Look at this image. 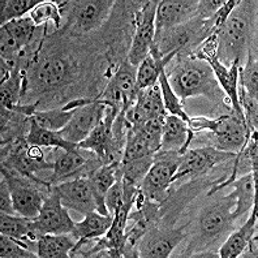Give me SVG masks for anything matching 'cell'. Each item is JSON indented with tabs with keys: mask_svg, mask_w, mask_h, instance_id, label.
Masks as SVG:
<instances>
[{
	"mask_svg": "<svg viewBox=\"0 0 258 258\" xmlns=\"http://www.w3.org/2000/svg\"><path fill=\"white\" fill-rule=\"evenodd\" d=\"M167 77L171 88L181 102L196 95H205L213 99L221 94V86L214 72L204 60L196 57L183 60L173 67L170 75L167 73Z\"/></svg>",
	"mask_w": 258,
	"mask_h": 258,
	"instance_id": "obj_1",
	"label": "cell"
},
{
	"mask_svg": "<svg viewBox=\"0 0 258 258\" xmlns=\"http://www.w3.org/2000/svg\"><path fill=\"white\" fill-rule=\"evenodd\" d=\"M217 38V57L223 66L230 67L235 61H241V59L248 54L253 47L249 46L250 38V25L239 13L232 12L227 17L226 21L215 30H211Z\"/></svg>",
	"mask_w": 258,
	"mask_h": 258,
	"instance_id": "obj_2",
	"label": "cell"
},
{
	"mask_svg": "<svg viewBox=\"0 0 258 258\" xmlns=\"http://www.w3.org/2000/svg\"><path fill=\"white\" fill-rule=\"evenodd\" d=\"M38 26L30 17H21L2 25L0 29V55L8 66H19L26 70L28 60L25 50L32 44Z\"/></svg>",
	"mask_w": 258,
	"mask_h": 258,
	"instance_id": "obj_3",
	"label": "cell"
},
{
	"mask_svg": "<svg viewBox=\"0 0 258 258\" xmlns=\"http://www.w3.org/2000/svg\"><path fill=\"white\" fill-rule=\"evenodd\" d=\"M183 155L176 151H158L154 154V162L150 170L140 184L141 192L146 199L155 202H164L168 188L173 183V176L177 171Z\"/></svg>",
	"mask_w": 258,
	"mask_h": 258,
	"instance_id": "obj_4",
	"label": "cell"
},
{
	"mask_svg": "<svg viewBox=\"0 0 258 258\" xmlns=\"http://www.w3.org/2000/svg\"><path fill=\"white\" fill-rule=\"evenodd\" d=\"M158 2H144L136 15V29L132 43L129 48L128 61L139 67L142 60L146 59L154 46L155 38V12Z\"/></svg>",
	"mask_w": 258,
	"mask_h": 258,
	"instance_id": "obj_5",
	"label": "cell"
},
{
	"mask_svg": "<svg viewBox=\"0 0 258 258\" xmlns=\"http://www.w3.org/2000/svg\"><path fill=\"white\" fill-rule=\"evenodd\" d=\"M236 205L235 192L224 196L201 213L199 219L200 235L205 240H217L235 223L233 209Z\"/></svg>",
	"mask_w": 258,
	"mask_h": 258,
	"instance_id": "obj_6",
	"label": "cell"
},
{
	"mask_svg": "<svg viewBox=\"0 0 258 258\" xmlns=\"http://www.w3.org/2000/svg\"><path fill=\"white\" fill-rule=\"evenodd\" d=\"M26 70L28 85L34 86L41 92L54 90L63 85L71 79L72 67L67 60L56 56H48L46 59L33 60V63Z\"/></svg>",
	"mask_w": 258,
	"mask_h": 258,
	"instance_id": "obj_7",
	"label": "cell"
},
{
	"mask_svg": "<svg viewBox=\"0 0 258 258\" xmlns=\"http://www.w3.org/2000/svg\"><path fill=\"white\" fill-rule=\"evenodd\" d=\"M235 153L219 150L214 146L188 149L181 157L177 171L173 176V183L185 177L201 176L217 164L235 158Z\"/></svg>",
	"mask_w": 258,
	"mask_h": 258,
	"instance_id": "obj_8",
	"label": "cell"
},
{
	"mask_svg": "<svg viewBox=\"0 0 258 258\" xmlns=\"http://www.w3.org/2000/svg\"><path fill=\"white\" fill-rule=\"evenodd\" d=\"M185 237L184 227L181 228H157L153 227L136 245V257L166 258L171 255Z\"/></svg>",
	"mask_w": 258,
	"mask_h": 258,
	"instance_id": "obj_9",
	"label": "cell"
},
{
	"mask_svg": "<svg viewBox=\"0 0 258 258\" xmlns=\"http://www.w3.org/2000/svg\"><path fill=\"white\" fill-rule=\"evenodd\" d=\"M37 228L41 235L44 233H72L75 222L72 221L68 209L60 200V196L55 192L52 186L44 197L43 205L39 215L35 218Z\"/></svg>",
	"mask_w": 258,
	"mask_h": 258,
	"instance_id": "obj_10",
	"label": "cell"
},
{
	"mask_svg": "<svg viewBox=\"0 0 258 258\" xmlns=\"http://www.w3.org/2000/svg\"><path fill=\"white\" fill-rule=\"evenodd\" d=\"M70 8L68 26L73 32H92L99 28L110 15L113 2L107 0H89V2H73Z\"/></svg>",
	"mask_w": 258,
	"mask_h": 258,
	"instance_id": "obj_11",
	"label": "cell"
},
{
	"mask_svg": "<svg viewBox=\"0 0 258 258\" xmlns=\"http://www.w3.org/2000/svg\"><path fill=\"white\" fill-rule=\"evenodd\" d=\"M104 112H106V106L95 98L92 103L76 108L68 124L61 131H59L60 135L68 142L79 145L103 120Z\"/></svg>",
	"mask_w": 258,
	"mask_h": 258,
	"instance_id": "obj_12",
	"label": "cell"
},
{
	"mask_svg": "<svg viewBox=\"0 0 258 258\" xmlns=\"http://www.w3.org/2000/svg\"><path fill=\"white\" fill-rule=\"evenodd\" d=\"M52 189L60 196L67 209H72L84 217L97 211V202L88 177H76L55 184Z\"/></svg>",
	"mask_w": 258,
	"mask_h": 258,
	"instance_id": "obj_13",
	"label": "cell"
},
{
	"mask_svg": "<svg viewBox=\"0 0 258 258\" xmlns=\"http://www.w3.org/2000/svg\"><path fill=\"white\" fill-rule=\"evenodd\" d=\"M250 133L252 132L248 131L245 121L235 113L233 116L218 117L217 128L213 132L214 148L236 154L244 148Z\"/></svg>",
	"mask_w": 258,
	"mask_h": 258,
	"instance_id": "obj_14",
	"label": "cell"
},
{
	"mask_svg": "<svg viewBox=\"0 0 258 258\" xmlns=\"http://www.w3.org/2000/svg\"><path fill=\"white\" fill-rule=\"evenodd\" d=\"M199 2L163 0L158 2L155 12V33L186 24L197 17Z\"/></svg>",
	"mask_w": 258,
	"mask_h": 258,
	"instance_id": "obj_15",
	"label": "cell"
},
{
	"mask_svg": "<svg viewBox=\"0 0 258 258\" xmlns=\"http://www.w3.org/2000/svg\"><path fill=\"white\" fill-rule=\"evenodd\" d=\"M0 232L4 236L12 237L22 242L26 248L37 253V240L39 239L41 233L37 228L35 219L17 214H2Z\"/></svg>",
	"mask_w": 258,
	"mask_h": 258,
	"instance_id": "obj_16",
	"label": "cell"
},
{
	"mask_svg": "<svg viewBox=\"0 0 258 258\" xmlns=\"http://www.w3.org/2000/svg\"><path fill=\"white\" fill-rule=\"evenodd\" d=\"M82 149L75 150H64L61 149L54 161V170L47 183L51 185L63 183L67 180L76 179V177H85L82 175V170L89 164L86 157L82 154Z\"/></svg>",
	"mask_w": 258,
	"mask_h": 258,
	"instance_id": "obj_17",
	"label": "cell"
},
{
	"mask_svg": "<svg viewBox=\"0 0 258 258\" xmlns=\"http://www.w3.org/2000/svg\"><path fill=\"white\" fill-rule=\"evenodd\" d=\"M195 132L177 116L167 115L162 131L161 151H176L183 155L189 149Z\"/></svg>",
	"mask_w": 258,
	"mask_h": 258,
	"instance_id": "obj_18",
	"label": "cell"
},
{
	"mask_svg": "<svg viewBox=\"0 0 258 258\" xmlns=\"http://www.w3.org/2000/svg\"><path fill=\"white\" fill-rule=\"evenodd\" d=\"M113 222L112 215H103L98 211H93L90 214L85 215L84 219L79 223H75V228L72 235L77 241L73 249L71 250L70 257H73V253L85 242L93 241L99 237L104 236L110 230L111 224Z\"/></svg>",
	"mask_w": 258,
	"mask_h": 258,
	"instance_id": "obj_19",
	"label": "cell"
},
{
	"mask_svg": "<svg viewBox=\"0 0 258 258\" xmlns=\"http://www.w3.org/2000/svg\"><path fill=\"white\" fill-rule=\"evenodd\" d=\"M121 176V162H112L108 164H102L88 177L93 195L97 202V211L103 215H110L104 204V197L108 189L116 183V180Z\"/></svg>",
	"mask_w": 258,
	"mask_h": 258,
	"instance_id": "obj_20",
	"label": "cell"
},
{
	"mask_svg": "<svg viewBox=\"0 0 258 258\" xmlns=\"http://www.w3.org/2000/svg\"><path fill=\"white\" fill-rule=\"evenodd\" d=\"M253 210L246 219V222L235 231L230 237L224 241L223 245L219 249V257L221 258H237L244 253L248 246L249 241L253 239L257 230V202L253 206Z\"/></svg>",
	"mask_w": 258,
	"mask_h": 258,
	"instance_id": "obj_21",
	"label": "cell"
},
{
	"mask_svg": "<svg viewBox=\"0 0 258 258\" xmlns=\"http://www.w3.org/2000/svg\"><path fill=\"white\" fill-rule=\"evenodd\" d=\"M77 240L72 233H44L37 240V254L41 258H67Z\"/></svg>",
	"mask_w": 258,
	"mask_h": 258,
	"instance_id": "obj_22",
	"label": "cell"
},
{
	"mask_svg": "<svg viewBox=\"0 0 258 258\" xmlns=\"http://www.w3.org/2000/svg\"><path fill=\"white\" fill-rule=\"evenodd\" d=\"M255 181H257V172H249L242 175L240 179L233 180L228 186L235 189L236 195V205L233 209V217L239 219L241 215L248 213L254 206L255 201Z\"/></svg>",
	"mask_w": 258,
	"mask_h": 258,
	"instance_id": "obj_23",
	"label": "cell"
},
{
	"mask_svg": "<svg viewBox=\"0 0 258 258\" xmlns=\"http://www.w3.org/2000/svg\"><path fill=\"white\" fill-rule=\"evenodd\" d=\"M176 52L166 55L164 57H157L149 54L146 59L142 60V63L137 67V75H136V89L137 92L146 89L149 86L155 85L159 79L162 71L171 63V60L176 56Z\"/></svg>",
	"mask_w": 258,
	"mask_h": 258,
	"instance_id": "obj_24",
	"label": "cell"
},
{
	"mask_svg": "<svg viewBox=\"0 0 258 258\" xmlns=\"http://www.w3.org/2000/svg\"><path fill=\"white\" fill-rule=\"evenodd\" d=\"M133 104L144 113L146 120L150 117L159 116V115H167L166 110H164L163 99H162L161 88H159L158 82L155 85L139 90Z\"/></svg>",
	"mask_w": 258,
	"mask_h": 258,
	"instance_id": "obj_25",
	"label": "cell"
},
{
	"mask_svg": "<svg viewBox=\"0 0 258 258\" xmlns=\"http://www.w3.org/2000/svg\"><path fill=\"white\" fill-rule=\"evenodd\" d=\"M26 141H28L29 145L41 146V148L46 146V148H59L64 149V150L79 149V145L64 140L60 132L39 128L32 123H30V129H29L28 135H26Z\"/></svg>",
	"mask_w": 258,
	"mask_h": 258,
	"instance_id": "obj_26",
	"label": "cell"
},
{
	"mask_svg": "<svg viewBox=\"0 0 258 258\" xmlns=\"http://www.w3.org/2000/svg\"><path fill=\"white\" fill-rule=\"evenodd\" d=\"M155 150L151 148L150 142L146 140L144 133L139 126H131L126 135L125 146L121 162H128L137 158L146 157V155H154Z\"/></svg>",
	"mask_w": 258,
	"mask_h": 258,
	"instance_id": "obj_27",
	"label": "cell"
},
{
	"mask_svg": "<svg viewBox=\"0 0 258 258\" xmlns=\"http://www.w3.org/2000/svg\"><path fill=\"white\" fill-rule=\"evenodd\" d=\"M158 84L161 88L162 99H163L164 110H166L167 115H172V116H177L181 120H184L188 126L190 125L192 121V116H189L188 113L184 111L183 102L180 101V98L175 94V92L171 88L170 82H168V77H167L166 68L161 72L159 79H158Z\"/></svg>",
	"mask_w": 258,
	"mask_h": 258,
	"instance_id": "obj_28",
	"label": "cell"
},
{
	"mask_svg": "<svg viewBox=\"0 0 258 258\" xmlns=\"http://www.w3.org/2000/svg\"><path fill=\"white\" fill-rule=\"evenodd\" d=\"M76 108L73 110H48V111H35L30 116V123L39 128L48 129V131H55L59 132L68 124L72 115L75 113Z\"/></svg>",
	"mask_w": 258,
	"mask_h": 258,
	"instance_id": "obj_29",
	"label": "cell"
},
{
	"mask_svg": "<svg viewBox=\"0 0 258 258\" xmlns=\"http://www.w3.org/2000/svg\"><path fill=\"white\" fill-rule=\"evenodd\" d=\"M237 85L241 86L250 95L257 98L258 94V60L254 48H250L246 54L245 66L239 67Z\"/></svg>",
	"mask_w": 258,
	"mask_h": 258,
	"instance_id": "obj_30",
	"label": "cell"
},
{
	"mask_svg": "<svg viewBox=\"0 0 258 258\" xmlns=\"http://www.w3.org/2000/svg\"><path fill=\"white\" fill-rule=\"evenodd\" d=\"M153 162H154V155H146L132 161L121 162V172H123L121 180L124 183L140 186L148 171L150 170Z\"/></svg>",
	"mask_w": 258,
	"mask_h": 258,
	"instance_id": "obj_31",
	"label": "cell"
},
{
	"mask_svg": "<svg viewBox=\"0 0 258 258\" xmlns=\"http://www.w3.org/2000/svg\"><path fill=\"white\" fill-rule=\"evenodd\" d=\"M29 17L33 20L37 26L52 21L55 28H59L61 22V4L60 2H39L35 8H33Z\"/></svg>",
	"mask_w": 258,
	"mask_h": 258,
	"instance_id": "obj_32",
	"label": "cell"
},
{
	"mask_svg": "<svg viewBox=\"0 0 258 258\" xmlns=\"http://www.w3.org/2000/svg\"><path fill=\"white\" fill-rule=\"evenodd\" d=\"M39 4L37 0H3L0 3V22L2 25L13 20L25 17V13L32 12Z\"/></svg>",
	"mask_w": 258,
	"mask_h": 258,
	"instance_id": "obj_33",
	"label": "cell"
},
{
	"mask_svg": "<svg viewBox=\"0 0 258 258\" xmlns=\"http://www.w3.org/2000/svg\"><path fill=\"white\" fill-rule=\"evenodd\" d=\"M237 95H239V103L242 110L246 128H248L249 132H254V131H257L258 124L257 98L249 94L245 89L239 85H237Z\"/></svg>",
	"mask_w": 258,
	"mask_h": 258,
	"instance_id": "obj_34",
	"label": "cell"
},
{
	"mask_svg": "<svg viewBox=\"0 0 258 258\" xmlns=\"http://www.w3.org/2000/svg\"><path fill=\"white\" fill-rule=\"evenodd\" d=\"M0 257L2 258H34L38 257L37 253L26 248L22 242L4 236L0 237Z\"/></svg>",
	"mask_w": 258,
	"mask_h": 258,
	"instance_id": "obj_35",
	"label": "cell"
},
{
	"mask_svg": "<svg viewBox=\"0 0 258 258\" xmlns=\"http://www.w3.org/2000/svg\"><path fill=\"white\" fill-rule=\"evenodd\" d=\"M121 176H123V172H121ZM121 176L108 189L107 195L104 197V204H106V208L108 210V214L112 215V217L121 209L124 204V188Z\"/></svg>",
	"mask_w": 258,
	"mask_h": 258,
	"instance_id": "obj_36",
	"label": "cell"
},
{
	"mask_svg": "<svg viewBox=\"0 0 258 258\" xmlns=\"http://www.w3.org/2000/svg\"><path fill=\"white\" fill-rule=\"evenodd\" d=\"M0 209H2V214H16L13 208L10 186L4 177H2V181H0Z\"/></svg>",
	"mask_w": 258,
	"mask_h": 258,
	"instance_id": "obj_37",
	"label": "cell"
}]
</instances>
